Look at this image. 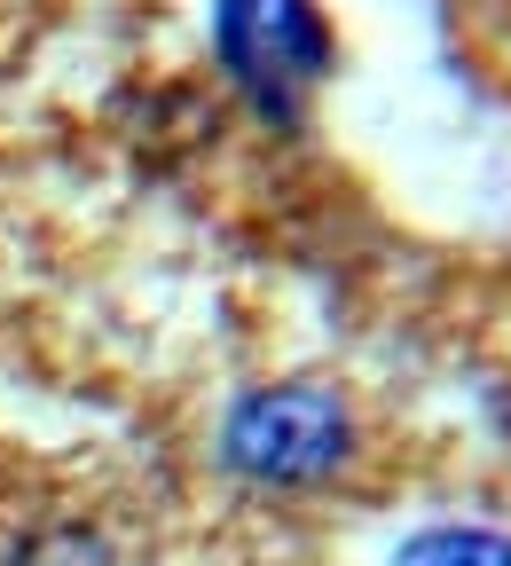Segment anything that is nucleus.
I'll use <instances>...</instances> for the list:
<instances>
[{"label":"nucleus","instance_id":"obj_1","mask_svg":"<svg viewBox=\"0 0 511 566\" xmlns=\"http://www.w3.org/2000/svg\"><path fill=\"white\" fill-rule=\"evenodd\" d=\"M221 457L252 488H323L354 457V417L331 386H252L221 424Z\"/></svg>","mask_w":511,"mask_h":566},{"label":"nucleus","instance_id":"obj_3","mask_svg":"<svg viewBox=\"0 0 511 566\" xmlns=\"http://www.w3.org/2000/svg\"><path fill=\"white\" fill-rule=\"evenodd\" d=\"M394 566H511V535H496V527H425L394 551Z\"/></svg>","mask_w":511,"mask_h":566},{"label":"nucleus","instance_id":"obj_2","mask_svg":"<svg viewBox=\"0 0 511 566\" xmlns=\"http://www.w3.org/2000/svg\"><path fill=\"white\" fill-rule=\"evenodd\" d=\"M212 40H221L229 80L275 126H291L307 80H323V63H331V32L315 17V0H221L212 9Z\"/></svg>","mask_w":511,"mask_h":566}]
</instances>
